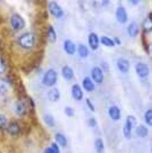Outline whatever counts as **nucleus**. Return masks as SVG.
<instances>
[{"mask_svg":"<svg viewBox=\"0 0 152 153\" xmlns=\"http://www.w3.org/2000/svg\"><path fill=\"white\" fill-rule=\"evenodd\" d=\"M116 16L117 20L120 23H125L128 21V13H127L125 8L122 7H119L117 9Z\"/></svg>","mask_w":152,"mask_h":153,"instance_id":"12","label":"nucleus"},{"mask_svg":"<svg viewBox=\"0 0 152 153\" xmlns=\"http://www.w3.org/2000/svg\"><path fill=\"white\" fill-rule=\"evenodd\" d=\"M137 123V120H136L135 117L134 116L129 115L128 116L126 119L125 124L124 125L123 127V135L126 138L130 139L131 138V133H132V129L134 128Z\"/></svg>","mask_w":152,"mask_h":153,"instance_id":"4","label":"nucleus"},{"mask_svg":"<svg viewBox=\"0 0 152 153\" xmlns=\"http://www.w3.org/2000/svg\"><path fill=\"white\" fill-rule=\"evenodd\" d=\"M71 93L72 96L75 100L80 101L83 98V92L82 91L80 86L77 85V84H75V85H73Z\"/></svg>","mask_w":152,"mask_h":153,"instance_id":"14","label":"nucleus"},{"mask_svg":"<svg viewBox=\"0 0 152 153\" xmlns=\"http://www.w3.org/2000/svg\"><path fill=\"white\" fill-rule=\"evenodd\" d=\"M141 42H142V47H143L144 50H145V52L149 54V44L148 43L147 36H146V33L143 30H142V34H141Z\"/></svg>","mask_w":152,"mask_h":153,"instance_id":"26","label":"nucleus"},{"mask_svg":"<svg viewBox=\"0 0 152 153\" xmlns=\"http://www.w3.org/2000/svg\"><path fill=\"white\" fill-rule=\"evenodd\" d=\"M64 111H65L66 116H68L69 117H73L74 114H75V111H74V109L71 107H66L65 108V109H64Z\"/></svg>","mask_w":152,"mask_h":153,"instance_id":"34","label":"nucleus"},{"mask_svg":"<svg viewBox=\"0 0 152 153\" xmlns=\"http://www.w3.org/2000/svg\"><path fill=\"white\" fill-rule=\"evenodd\" d=\"M36 5H38V7H40L41 8V9H45V8L46 7V4H47V1H43V0H41V1H34Z\"/></svg>","mask_w":152,"mask_h":153,"instance_id":"37","label":"nucleus"},{"mask_svg":"<svg viewBox=\"0 0 152 153\" xmlns=\"http://www.w3.org/2000/svg\"><path fill=\"white\" fill-rule=\"evenodd\" d=\"M83 86L84 89L87 92H91L94 90L95 86L92 80L89 77H85L83 81Z\"/></svg>","mask_w":152,"mask_h":153,"instance_id":"20","label":"nucleus"},{"mask_svg":"<svg viewBox=\"0 0 152 153\" xmlns=\"http://www.w3.org/2000/svg\"><path fill=\"white\" fill-rule=\"evenodd\" d=\"M149 17H150V18H151V19H152V12H151V13H149Z\"/></svg>","mask_w":152,"mask_h":153,"instance_id":"45","label":"nucleus"},{"mask_svg":"<svg viewBox=\"0 0 152 153\" xmlns=\"http://www.w3.org/2000/svg\"><path fill=\"white\" fill-rule=\"evenodd\" d=\"M48 9L51 14L57 19H59L63 15V9L56 1H51L49 3Z\"/></svg>","mask_w":152,"mask_h":153,"instance_id":"7","label":"nucleus"},{"mask_svg":"<svg viewBox=\"0 0 152 153\" xmlns=\"http://www.w3.org/2000/svg\"><path fill=\"white\" fill-rule=\"evenodd\" d=\"M117 66L122 73H127L130 69V63L125 59H119L117 62Z\"/></svg>","mask_w":152,"mask_h":153,"instance_id":"16","label":"nucleus"},{"mask_svg":"<svg viewBox=\"0 0 152 153\" xmlns=\"http://www.w3.org/2000/svg\"><path fill=\"white\" fill-rule=\"evenodd\" d=\"M64 50H65L66 52L69 55H73L75 54L76 51V47L75 45L72 42L71 40H67L64 42V45H63Z\"/></svg>","mask_w":152,"mask_h":153,"instance_id":"17","label":"nucleus"},{"mask_svg":"<svg viewBox=\"0 0 152 153\" xmlns=\"http://www.w3.org/2000/svg\"><path fill=\"white\" fill-rule=\"evenodd\" d=\"M6 69H7V65H6L4 60L0 57V74L4 73Z\"/></svg>","mask_w":152,"mask_h":153,"instance_id":"36","label":"nucleus"},{"mask_svg":"<svg viewBox=\"0 0 152 153\" xmlns=\"http://www.w3.org/2000/svg\"><path fill=\"white\" fill-rule=\"evenodd\" d=\"M56 33L54 30V27L52 25H48V30H47V39L51 43H54L56 41Z\"/></svg>","mask_w":152,"mask_h":153,"instance_id":"23","label":"nucleus"},{"mask_svg":"<svg viewBox=\"0 0 152 153\" xmlns=\"http://www.w3.org/2000/svg\"><path fill=\"white\" fill-rule=\"evenodd\" d=\"M94 148L97 153H102L104 150V145L101 138H97L94 142Z\"/></svg>","mask_w":152,"mask_h":153,"instance_id":"30","label":"nucleus"},{"mask_svg":"<svg viewBox=\"0 0 152 153\" xmlns=\"http://www.w3.org/2000/svg\"><path fill=\"white\" fill-rule=\"evenodd\" d=\"M11 25L13 30H21L25 28V21L18 13H14L11 18Z\"/></svg>","mask_w":152,"mask_h":153,"instance_id":"5","label":"nucleus"},{"mask_svg":"<svg viewBox=\"0 0 152 153\" xmlns=\"http://www.w3.org/2000/svg\"><path fill=\"white\" fill-rule=\"evenodd\" d=\"M103 5H107L109 3L108 1H103Z\"/></svg>","mask_w":152,"mask_h":153,"instance_id":"44","label":"nucleus"},{"mask_svg":"<svg viewBox=\"0 0 152 153\" xmlns=\"http://www.w3.org/2000/svg\"><path fill=\"white\" fill-rule=\"evenodd\" d=\"M57 73L55 70L49 69L44 74L42 78V83L47 87H52L54 85L57 81Z\"/></svg>","mask_w":152,"mask_h":153,"instance_id":"3","label":"nucleus"},{"mask_svg":"<svg viewBox=\"0 0 152 153\" xmlns=\"http://www.w3.org/2000/svg\"><path fill=\"white\" fill-rule=\"evenodd\" d=\"M151 152H152V149H151Z\"/></svg>","mask_w":152,"mask_h":153,"instance_id":"46","label":"nucleus"},{"mask_svg":"<svg viewBox=\"0 0 152 153\" xmlns=\"http://www.w3.org/2000/svg\"><path fill=\"white\" fill-rule=\"evenodd\" d=\"M3 21H4L3 17H2V16H1V14H0V25H1V24H2Z\"/></svg>","mask_w":152,"mask_h":153,"instance_id":"43","label":"nucleus"},{"mask_svg":"<svg viewBox=\"0 0 152 153\" xmlns=\"http://www.w3.org/2000/svg\"><path fill=\"white\" fill-rule=\"evenodd\" d=\"M88 42L91 49L92 50H96L99 45V40L96 33H91L89 35Z\"/></svg>","mask_w":152,"mask_h":153,"instance_id":"13","label":"nucleus"},{"mask_svg":"<svg viewBox=\"0 0 152 153\" xmlns=\"http://www.w3.org/2000/svg\"><path fill=\"white\" fill-rule=\"evenodd\" d=\"M91 78L97 83H101L104 80V74L102 70L98 66H95L91 70Z\"/></svg>","mask_w":152,"mask_h":153,"instance_id":"9","label":"nucleus"},{"mask_svg":"<svg viewBox=\"0 0 152 153\" xmlns=\"http://www.w3.org/2000/svg\"><path fill=\"white\" fill-rule=\"evenodd\" d=\"M101 42L102 45L106 47H114L115 45V43L114 40H111V38H108L106 36H102L101 38Z\"/></svg>","mask_w":152,"mask_h":153,"instance_id":"32","label":"nucleus"},{"mask_svg":"<svg viewBox=\"0 0 152 153\" xmlns=\"http://www.w3.org/2000/svg\"><path fill=\"white\" fill-rule=\"evenodd\" d=\"M35 35L32 33H26L21 35L18 39V44L25 50H30L35 45Z\"/></svg>","mask_w":152,"mask_h":153,"instance_id":"2","label":"nucleus"},{"mask_svg":"<svg viewBox=\"0 0 152 153\" xmlns=\"http://www.w3.org/2000/svg\"><path fill=\"white\" fill-rule=\"evenodd\" d=\"M43 153H60V149L58 145L55 143H52L51 146L46 148Z\"/></svg>","mask_w":152,"mask_h":153,"instance_id":"31","label":"nucleus"},{"mask_svg":"<svg viewBox=\"0 0 152 153\" xmlns=\"http://www.w3.org/2000/svg\"><path fill=\"white\" fill-rule=\"evenodd\" d=\"M7 123V119L3 114H0V129H2L5 127Z\"/></svg>","mask_w":152,"mask_h":153,"instance_id":"35","label":"nucleus"},{"mask_svg":"<svg viewBox=\"0 0 152 153\" xmlns=\"http://www.w3.org/2000/svg\"><path fill=\"white\" fill-rule=\"evenodd\" d=\"M108 114L111 119L114 121L119 120L120 117H121L120 109L117 106H111V107L109 108Z\"/></svg>","mask_w":152,"mask_h":153,"instance_id":"15","label":"nucleus"},{"mask_svg":"<svg viewBox=\"0 0 152 153\" xmlns=\"http://www.w3.org/2000/svg\"><path fill=\"white\" fill-rule=\"evenodd\" d=\"M114 43H116L117 45H120L121 44V42H120V40L118 37H115L114 38Z\"/></svg>","mask_w":152,"mask_h":153,"instance_id":"40","label":"nucleus"},{"mask_svg":"<svg viewBox=\"0 0 152 153\" xmlns=\"http://www.w3.org/2000/svg\"><path fill=\"white\" fill-rule=\"evenodd\" d=\"M149 54H150L152 56V44L149 45Z\"/></svg>","mask_w":152,"mask_h":153,"instance_id":"41","label":"nucleus"},{"mask_svg":"<svg viewBox=\"0 0 152 153\" xmlns=\"http://www.w3.org/2000/svg\"><path fill=\"white\" fill-rule=\"evenodd\" d=\"M15 111L19 117H24L27 114V106L25 102L23 100H18L15 104Z\"/></svg>","mask_w":152,"mask_h":153,"instance_id":"10","label":"nucleus"},{"mask_svg":"<svg viewBox=\"0 0 152 153\" xmlns=\"http://www.w3.org/2000/svg\"><path fill=\"white\" fill-rule=\"evenodd\" d=\"M88 124L90 127H94L97 125V121L94 118H91L89 119Z\"/></svg>","mask_w":152,"mask_h":153,"instance_id":"39","label":"nucleus"},{"mask_svg":"<svg viewBox=\"0 0 152 153\" xmlns=\"http://www.w3.org/2000/svg\"><path fill=\"white\" fill-rule=\"evenodd\" d=\"M142 28L143 31L145 33H149L152 31V19L150 17H148L144 20L142 23Z\"/></svg>","mask_w":152,"mask_h":153,"instance_id":"25","label":"nucleus"},{"mask_svg":"<svg viewBox=\"0 0 152 153\" xmlns=\"http://www.w3.org/2000/svg\"><path fill=\"white\" fill-rule=\"evenodd\" d=\"M10 85L11 84L8 81V80H5L4 78H0V95H7L9 91Z\"/></svg>","mask_w":152,"mask_h":153,"instance_id":"18","label":"nucleus"},{"mask_svg":"<svg viewBox=\"0 0 152 153\" xmlns=\"http://www.w3.org/2000/svg\"><path fill=\"white\" fill-rule=\"evenodd\" d=\"M48 98L51 102H56L60 98V92L57 88H52L48 92Z\"/></svg>","mask_w":152,"mask_h":153,"instance_id":"22","label":"nucleus"},{"mask_svg":"<svg viewBox=\"0 0 152 153\" xmlns=\"http://www.w3.org/2000/svg\"><path fill=\"white\" fill-rule=\"evenodd\" d=\"M139 26L136 23L132 22V23H130L128 28V34L130 37L132 38H134L138 35L139 33Z\"/></svg>","mask_w":152,"mask_h":153,"instance_id":"21","label":"nucleus"},{"mask_svg":"<svg viewBox=\"0 0 152 153\" xmlns=\"http://www.w3.org/2000/svg\"><path fill=\"white\" fill-rule=\"evenodd\" d=\"M145 121L148 125H149L150 126H152V110L151 109H149L146 111L145 115Z\"/></svg>","mask_w":152,"mask_h":153,"instance_id":"33","label":"nucleus"},{"mask_svg":"<svg viewBox=\"0 0 152 153\" xmlns=\"http://www.w3.org/2000/svg\"><path fill=\"white\" fill-rule=\"evenodd\" d=\"M55 140L56 141V143H57L60 146L62 147V148H65V147L67 146V138H66V136H64L63 134H62V133H56L55 135Z\"/></svg>","mask_w":152,"mask_h":153,"instance_id":"24","label":"nucleus"},{"mask_svg":"<svg viewBox=\"0 0 152 153\" xmlns=\"http://www.w3.org/2000/svg\"><path fill=\"white\" fill-rule=\"evenodd\" d=\"M43 119L44 123H45L49 127L52 128V127L55 126L56 123L53 116H52L51 114H45L43 117Z\"/></svg>","mask_w":152,"mask_h":153,"instance_id":"29","label":"nucleus"},{"mask_svg":"<svg viewBox=\"0 0 152 153\" xmlns=\"http://www.w3.org/2000/svg\"><path fill=\"white\" fill-rule=\"evenodd\" d=\"M44 57V49H38L31 54L27 60L21 66V70L25 75L30 74L33 70L38 68Z\"/></svg>","mask_w":152,"mask_h":153,"instance_id":"1","label":"nucleus"},{"mask_svg":"<svg viewBox=\"0 0 152 153\" xmlns=\"http://www.w3.org/2000/svg\"><path fill=\"white\" fill-rule=\"evenodd\" d=\"M136 133L138 136L141 137V138H145L148 135V129L144 125H139L136 129Z\"/></svg>","mask_w":152,"mask_h":153,"instance_id":"27","label":"nucleus"},{"mask_svg":"<svg viewBox=\"0 0 152 153\" xmlns=\"http://www.w3.org/2000/svg\"><path fill=\"white\" fill-rule=\"evenodd\" d=\"M130 2L132 3V4H137L138 2H139V1H133V0H131V1H130Z\"/></svg>","mask_w":152,"mask_h":153,"instance_id":"42","label":"nucleus"},{"mask_svg":"<svg viewBox=\"0 0 152 153\" xmlns=\"http://www.w3.org/2000/svg\"><path fill=\"white\" fill-rule=\"evenodd\" d=\"M7 130V132L12 136H18L22 133L20 124L16 121H11L8 125Z\"/></svg>","mask_w":152,"mask_h":153,"instance_id":"8","label":"nucleus"},{"mask_svg":"<svg viewBox=\"0 0 152 153\" xmlns=\"http://www.w3.org/2000/svg\"><path fill=\"white\" fill-rule=\"evenodd\" d=\"M49 19V13L46 9H42L35 15L34 21V25L35 27L43 26L46 25V21Z\"/></svg>","mask_w":152,"mask_h":153,"instance_id":"6","label":"nucleus"},{"mask_svg":"<svg viewBox=\"0 0 152 153\" xmlns=\"http://www.w3.org/2000/svg\"><path fill=\"white\" fill-rule=\"evenodd\" d=\"M86 103H87V107H89V109H90L91 111H95V107L94 105H93L92 102L90 101V100L88 99V98H87L86 99Z\"/></svg>","mask_w":152,"mask_h":153,"instance_id":"38","label":"nucleus"},{"mask_svg":"<svg viewBox=\"0 0 152 153\" xmlns=\"http://www.w3.org/2000/svg\"><path fill=\"white\" fill-rule=\"evenodd\" d=\"M77 52H78L79 56L82 58H85L89 55L88 49L84 45H80L77 48Z\"/></svg>","mask_w":152,"mask_h":153,"instance_id":"28","label":"nucleus"},{"mask_svg":"<svg viewBox=\"0 0 152 153\" xmlns=\"http://www.w3.org/2000/svg\"><path fill=\"white\" fill-rule=\"evenodd\" d=\"M136 72L138 74V76L141 78H145L149 75V68L148 67L147 64L144 63L139 62L136 65L135 67Z\"/></svg>","mask_w":152,"mask_h":153,"instance_id":"11","label":"nucleus"},{"mask_svg":"<svg viewBox=\"0 0 152 153\" xmlns=\"http://www.w3.org/2000/svg\"><path fill=\"white\" fill-rule=\"evenodd\" d=\"M62 75H63V77L66 80H71L74 76L73 70L69 66H64L63 68H62Z\"/></svg>","mask_w":152,"mask_h":153,"instance_id":"19","label":"nucleus"}]
</instances>
